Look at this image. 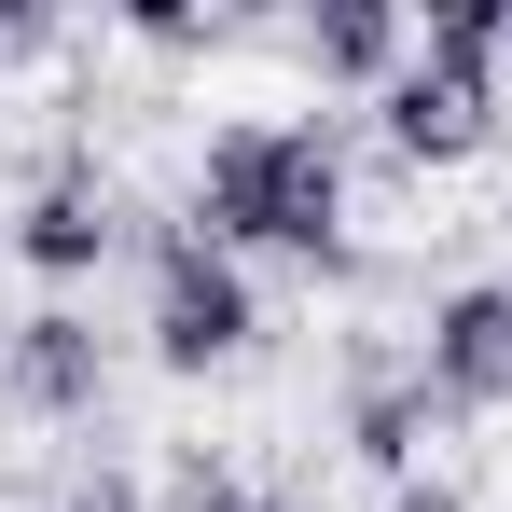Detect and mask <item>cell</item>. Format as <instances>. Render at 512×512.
<instances>
[{
    "label": "cell",
    "mask_w": 512,
    "mask_h": 512,
    "mask_svg": "<svg viewBox=\"0 0 512 512\" xmlns=\"http://www.w3.org/2000/svg\"><path fill=\"white\" fill-rule=\"evenodd\" d=\"M416 56H443V70H485V84H499V56H512V0H429Z\"/></svg>",
    "instance_id": "9"
},
{
    "label": "cell",
    "mask_w": 512,
    "mask_h": 512,
    "mask_svg": "<svg viewBox=\"0 0 512 512\" xmlns=\"http://www.w3.org/2000/svg\"><path fill=\"white\" fill-rule=\"evenodd\" d=\"M97 388H111L97 319L84 305H28L14 346H0V402H28V416H97Z\"/></svg>",
    "instance_id": "6"
},
{
    "label": "cell",
    "mask_w": 512,
    "mask_h": 512,
    "mask_svg": "<svg viewBox=\"0 0 512 512\" xmlns=\"http://www.w3.org/2000/svg\"><path fill=\"white\" fill-rule=\"evenodd\" d=\"M429 416H443V402H429L416 374H388V360H374V374H360V402H346V443H360V457H374L388 485H416V457H429Z\"/></svg>",
    "instance_id": "8"
},
{
    "label": "cell",
    "mask_w": 512,
    "mask_h": 512,
    "mask_svg": "<svg viewBox=\"0 0 512 512\" xmlns=\"http://www.w3.org/2000/svg\"><path fill=\"white\" fill-rule=\"evenodd\" d=\"M250 512H291V499H250Z\"/></svg>",
    "instance_id": "14"
},
{
    "label": "cell",
    "mask_w": 512,
    "mask_h": 512,
    "mask_svg": "<svg viewBox=\"0 0 512 512\" xmlns=\"http://www.w3.org/2000/svg\"><path fill=\"white\" fill-rule=\"evenodd\" d=\"M70 512H153V499H139V471H84V485H70Z\"/></svg>",
    "instance_id": "11"
},
{
    "label": "cell",
    "mask_w": 512,
    "mask_h": 512,
    "mask_svg": "<svg viewBox=\"0 0 512 512\" xmlns=\"http://www.w3.org/2000/svg\"><path fill=\"white\" fill-rule=\"evenodd\" d=\"M111 250H125V208H111V180H97L84 153H56V167H42V194L14 208V263H28V277H97Z\"/></svg>",
    "instance_id": "5"
},
{
    "label": "cell",
    "mask_w": 512,
    "mask_h": 512,
    "mask_svg": "<svg viewBox=\"0 0 512 512\" xmlns=\"http://www.w3.org/2000/svg\"><path fill=\"white\" fill-rule=\"evenodd\" d=\"M374 125H388L402 167H471V153L499 139V84H485V70H443V56H402L388 97H374Z\"/></svg>",
    "instance_id": "4"
},
{
    "label": "cell",
    "mask_w": 512,
    "mask_h": 512,
    "mask_svg": "<svg viewBox=\"0 0 512 512\" xmlns=\"http://www.w3.org/2000/svg\"><path fill=\"white\" fill-rule=\"evenodd\" d=\"M388 512H471V499H457L443 471H416V485H388Z\"/></svg>",
    "instance_id": "12"
},
{
    "label": "cell",
    "mask_w": 512,
    "mask_h": 512,
    "mask_svg": "<svg viewBox=\"0 0 512 512\" xmlns=\"http://www.w3.org/2000/svg\"><path fill=\"white\" fill-rule=\"evenodd\" d=\"M180 512H250V485H236L222 457H194V471H180Z\"/></svg>",
    "instance_id": "10"
},
{
    "label": "cell",
    "mask_w": 512,
    "mask_h": 512,
    "mask_svg": "<svg viewBox=\"0 0 512 512\" xmlns=\"http://www.w3.org/2000/svg\"><path fill=\"white\" fill-rule=\"evenodd\" d=\"M402 56H416V14H402V0H333V14H305V70H319V84H374L388 97Z\"/></svg>",
    "instance_id": "7"
},
{
    "label": "cell",
    "mask_w": 512,
    "mask_h": 512,
    "mask_svg": "<svg viewBox=\"0 0 512 512\" xmlns=\"http://www.w3.org/2000/svg\"><path fill=\"white\" fill-rule=\"evenodd\" d=\"M416 388L443 416H499L512 402V277H457L416 319Z\"/></svg>",
    "instance_id": "3"
},
{
    "label": "cell",
    "mask_w": 512,
    "mask_h": 512,
    "mask_svg": "<svg viewBox=\"0 0 512 512\" xmlns=\"http://www.w3.org/2000/svg\"><path fill=\"white\" fill-rule=\"evenodd\" d=\"M28 42H42V14H28V0H0V56H28Z\"/></svg>",
    "instance_id": "13"
},
{
    "label": "cell",
    "mask_w": 512,
    "mask_h": 512,
    "mask_svg": "<svg viewBox=\"0 0 512 512\" xmlns=\"http://www.w3.org/2000/svg\"><path fill=\"white\" fill-rule=\"evenodd\" d=\"M250 333H263L250 263L222 236H194V222H153V360L167 374H222V360H250Z\"/></svg>",
    "instance_id": "2"
},
{
    "label": "cell",
    "mask_w": 512,
    "mask_h": 512,
    "mask_svg": "<svg viewBox=\"0 0 512 512\" xmlns=\"http://www.w3.org/2000/svg\"><path fill=\"white\" fill-rule=\"evenodd\" d=\"M194 236H222L236 263H346V153L333 125L250 111L208 139L194 167Z\"/></svg>",
    "instance_id": "1"
}]
</instances>
